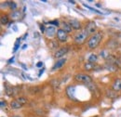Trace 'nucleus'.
<instances>
[{"label":"nucleus","instance_id":"obj_1","mask_svg":"<svg viewBox=\"0 0 121 117\" xmlns=\"http://www.w3.org/2000/svg\"><path fill=\"white\" fill-rule=\"evenodd\" d=\"M102 39H103V33H102V32L96 33L95 34H93V35L91 36V38L89 39V41H88V46H89V47H90L91 49L96 48V47L100 45Z\"/></svg>","mask_w":121,"mask_h":117},{"label":"nucleus","instance_id":"obj_2","mask_svg":"<svg viewBox=\"0 0 121 117\" xmlns=\"http://www.w3.org/2000/svg\"><path fill=\"white\" fill-rule=\"evenodd\" d=\"M89 33H88V32L86 31V30H82V31H80L79 33H77L76 35H75V39H74V41H75V43L77 45H82L85 43V41L87 40V38L89 37Z\"/></svg>","mask_w":121,"mask_h":117},{"label":"nucleus","instance_id":"obj_3","mask_svg":"<svg viewBox=\"0 0 121 117\" xmlns=\"http://www.w3.org/2000/svg\"><path fill=\"white\" fill-rule=\"evenodd\" d=\"M75 80L78 81V82H81V83H85V84H90L92 81L90 75H87L84 73H77L76 75H75Z\"/></svg>","mask_w":121,"mask_h":117},{"label":"nucleus","instance_id":"obj_4","mask_svg":"<svg viewBox=\"0 0 121 117\" xmlns=\"http://www.w3.org/2000/svg\"><path fill=\"white\" fill-rule=\"evenodd\" d=\"M56 34H57V38H58V40L60 42H62V43L66 42V40L68 38V33L65 31H63L62 29H58Z\"/></svg>","mask_w":121,"mask_h":117},{"label":"nucleus","instance_id":"obj_5","mask_svg":"<svg viewBox=\"0 0 121 117\" xmlns=\"http://www.w3.org/2000/svg\"><path fill=\"white\" fill-rule=\"evenodd\" d=\"M96 29H97V26H96V24H95L94 21H90V22L87 24V26L85 27V30L88 32L89 34L94 33L95 31H96Z\"/></svg>","mask_w":121,"mask_h":117},{"label":"nucleus","instance_id":"obj_6","mask_svg":"<svg viewBox=\"0 0 121 117\" xmlns=\"http://www.w3.org/2000/svg\"><path fill=\"white\" fill-rule=\"evenodd\" d=\"M68 51H69V47H68V46H62V47L59 48V49L56 51L55 57H56V58H60V57L64 56Z\"/></svg>","mask_w":121,"mask_h":117},{"label":"nucleus","instance_id":"obj_7","mask_svg":"<svg viewBox=\"0 0 121 117\" xmlns=\"http://www.w3.org/2000/svg\"><path fill=\"white\" fill-rule=\"evenodd\" d=\"M75 91H76V88L74 86H69L66 88V93H67L68 97L74 100H76V98H75Z\"/></svg>","mask_w":121,"mask_h":117},{"label":"nucleus","instance_id":"obj_8","mask_svg":"<svg viewBox=\"0 0 121 117\" xmlns=\"http://www.w3.org/2000/svg\"><path fill=\"white\" fill-rule=\"evenodd\" d=\"M69 23H70V25L72 26L73 29H75V30L81 29V23H80V21H79L78 20H76V19H71V20L69 21Z\"/></svg>","mask_w":121,"mask_h":117},{"label":"nucleus","instance_id":"obj_9","mask_svg":"<svg viewBox=\"0 0 121 117\" xmlns=\"http://www.w3.org/2000/svg\"><path fill=\"white\" fill-rule=\"evenodd\" d=\"M65 61H66L65 58H60V59H59V60H57V61L54 63V65H53V67H52L51 70H52V71H56V70H58V69L61 68V67L64 65Z\"/></svg>","mask_w":121,"mask_h":117},{"label":"nucleus","instance_id":"obj_10","mask_svg":"<svg viewBox=\"0 0 121 117\" xmlns=\"http://www.w3.org/2000/svg\"><path fill=\"white\" fill-rule=\"evenodd\" d=\"M112 88L115 92H117V91H120L121 90V79L120 78H117L115 80V82L113 83L112 85Z\"/></svg>","mask_w":121,"mask_h":117},{"label":"nucleus","instance_id":"obj_11","mask_svg":"<svg viewBox=\"0 0 121 117\" xmlns=\"http://www.w3.org/2000/svg\"><path fill=\"white\" fill-rule=\"evenodd\" d=\"M56 33H57V32H56V29H55V27H53V26H48V27L46 28L45 33L48 37H52V36H54V34H55Z\"/></svg>","mask_w":121,"mask_h":117},{"label":"nucleus","instance_id":"obj_12","mask_svg":"<svg viewBox=\"0 0 121 117\" xmlns=\"http://www.w3.org/2000/svg\"><path fill=\"white\" fill-rule=\"evenodd\" d=\"M84 69L86 70V71H92V70H94V69H96V65H95V63H91V62H86L85 64H84Z\"/></svg>","mask_w":121,"mask_h":117},{"label":"nucleus","instance_id":"obj_13","mask_svg":"<svg viewBox=\"0 0 121 117\" xmlns=\"http://www.w3.org/2000/svg\"><path fill=\"white\" fill-rule=\"evenodd\" d=\"M104 68H105L106 70L110 71V72H116L117 69V67L115 65V63H112V62L111 63H106Z\"/></svg>","mask_w":121,"mask_h":117},{"label":"nucleus","instance_id":"obj_14","mask_svg":"<svg viewBox=\"0 0 121 117\" xmlns=\"http://www.w3.org/2000/svg\"><path fill=\"white\" fill-rule=\"evenodd\" d=\"M61 29L63 30V31H65V32L68 33H70V32L72 31L73 28H72V26L70 25L69 22H67V21H63V22H62V28H61Z\"/></svg>","mask_w":121,"mask_h":117},{"label":"nucleus","instance_id":"obj_15","mask_svg":"<svg viewBox=\"0 0 121 117\" xmlns=\"http://www.w3.org/2000/svg\"><path fill=\"white\" fill-rule=\"evenodd\" d=\"M10 107H11V109L17 110V109H21L22 107V105L20 102H18L17 100H13V101L10 102Z\"/></svg>","mask_w":121,"mask_h":117},{"label":"nucleus","instance_id":"obj_16","mask_svg":"<svg viewBox=\"0 0 121 117\" xmlns=\"http://www.w3.org/2000/svg\"><path fill=\"white\" fill-rule=\"evenodd\" d=\"M21 17H22V12L19 11V10H15L11 13V19L12 20H19V19H21Z\"/></svg>","mask_w":121,"mask_h":117},{"label":"nucleus","instance_id":"obj_17","mask_svg":"<svg viewBox=\"0 0 121 117\" xmlns=\"http://www.w3.org/2000/svg\"><path fill=\"white\" fill-rule=\"evenodd\" d=\"M100 55L104 58H105V59L110 58V53H109V51H108L107 49H103V50L100 52Z\"/></svg>","mask_w":121,"mask_h":117},{"label":"nucleus","instance_id":"obj_18","mask_svg":"<svg viewBox=\"0 0 121 117\" xmlns=\"http://www.w3.org/2000/svg\"><path fill=\"white\" fill-rule=\"evenodd\" d=\"M97 60H98V57H97V55H95V54L90 55V57L88 58V61H89V62H91V63H96Z\"/></svg>","mask_w":121,"mask_h":117},{"label":"nucleus","instance_id":"obj_19","mask_svg":"<svg viewBox=\"0 0 121 117\" xmlns=\"http://www.w3.org/2000/svg\"><path fill=\"white\" fill-rule=\"evenodd\" d=\"M0 21H1V24L2 25H5V24H7L8 22H9V17L7 16V15H3V16H1V20H0Z\"/></svg>","mask_w":121,"mask_h":117},{"label":"nucleus","instance_id":"obj_20","mask_svg":"<svg viewBox=\"0 0 121 117\" xmlns=\"http://www.w3.org/2000/svg\"><path fill=\"white\" fill-rule=\"evenodd\" d=\"M20 42H21V38H18V39L16 40V43H15V46H14L13 52H16V51L18 50V48L20 47Z\"/></svg>","mask_w":121,"mask_h":117},{"label":"nucleus","instance_id":"obj_21","mask_svg":"<svg viewBox=\"0 0 121 117\" xmlns=\"http://www.w3.org/2000/svg\"><path fill=\"white\" fill-rule=\"evenodd\" d=\"M17 100L18 102L21 103L22 105H23V104H25V103L27 102V99H25V98H22H22H19V99H18V100Z\"/></svg>","mask_w":121,"mask_h":117},{"label":"nucleus","instance_id":"obj_22","mask_svg":"<svg viewBox=\"0 0 121 117\" xmlns=\"http://www.w3.org/2000/svg\"><path fill=\"white\" fill-rule=\"evenodd\" d=\"M9 6L12 9H16V8H17V5H16L15 2H9Z\"/></svg>","mask_w":121,"mask_h":117},{"label":"nucleus","instance_id":"obj_23","mask_svg":"<svg viewBox=\"0 0 121 117\" xmlns=\"http://www.w3.org/2000/svg\"><path fill=\"white\" fill-rule=\"evenodd\" d=\"M84 7H86L87 8H89V9H91V10H93V11H95V12H97V13H100V14H103V13H102L101 11H98L97 9H94L93 8H91V7H89V6H87L86 4H84Z\"/></svg>","mask_w":121,"mask_h":117},{"label":"nucleus","instance_id":"obj_24","mask_svg":"<svg viewBox=\"0 0 121 117\" xmlns=\"http://www.w3.org/2000/svg\"><path fill=\"white\" fill-rule=\"evenodd\" d=\"M48 23H49V24H54L55 26H58V25H59V21H58L57 20H55V21H49Z\"/></svg>","mask_w":121,"mask_h":117},{"label":"nucleus","instance_id":"obj_25","mask_svg":"<svg viewBox=\"0 0 121 117\" xmlns=\"http://www.w3.org/2000/svg\"><path fill=\"white\" fill-rule=\"evenodd\" d=\"M40 30H41V32H42V33H45V32H46L45 25H43V24H41V25H40Z\"/></svg>","mask_w":121,"mask_h":117},{"label":"nucleus","instance_id":"obj_26","mask_svg":"<svg viewBox=\"0 0 121 117\" xmlns=\"http://www.w3.org/2000/svg\"><path fill=\"white\" fill-rule=\"evenodd\" d=\"M42 66H43V62H42V61H39V62H37V64H36V67L40 68V67H42Z\"/></svg>","mask_w":121,"mask_h":117},{"label":"nucleus","instance_id":"obj_27","mask_svg":"<svg viewBox=\"0 0 121 117\" xmlns=\"http://www.w3.org/2000/svg\"><path fill=\"white\" fill-rule=\"evenodd\" d=\"M13 61H14V57H12V58H9V59L8 60V63H9V64H11Z\"/></svg>","mask_w":121,"mask_h":117},{"label":"nucleus","instance_id":"obj_28","mask_svg":"<svg viewBox=\"0 0 121 117\" xmlns=\"http://www.w3.org/2000/svg\"><path fill=\"white\" fill-rule=\"evenodd\" d=\"M6 102H4V100H1V108H4V107H6Z\"/></svg>","mask_w":121,"mask_h":117},{"label":"nucleus","instance_id":"obj_29","mask_svg":"<svg viewBox=\"0 0 121 117\" xmlns=\"http://www.w3.org/2000/svg\"><path fill=\"white\" fill-rule=\"evenodd\" d=\"M21 66H22V68H23L24 70H27V67H26V66H25V65H24L23 63H21Z\"/></svg>","mask_w":121,"mask_h":117},{"label":"nucleus","instance_id":"obj_30","mask_svg":"<svg viewBox=\"0 0 121 117\" xmlns=\"http://www.w3.org/2000/svg\"><path fill=\"white\" fill-rule=\"evenodd\" d=\"M26 47H27V45L26 44H24L23 46H22V48H23V49H24V48H26Z\"/></svg>","mask_w":121,"mask_h":117},{"label":"nucleus","instance_id":"obj_31","mask_svg":"<svg viewBox=\"0 0 121 117\" xmlns=\"http://www.w3.org/2000/svg\"><path fill=\"white\" fill-rule=\"evenodd\" d=\"M43 72H44V71H43V70H41V71H40V73H39V76H40V75H41V74H42V73H43Z\"/></svg>","mask_w":121,"mask_h":117},{"label":"nucleus","instance_id":"obj_32","mask_svg":"<svg viewBox=\"0 0 121 117\" xmlns=\"http://www.w3.org/2000/svg\"><path fill=\"white\" fill-rule=\"evenodd\" d=\"M11 117H21V116H19V115H13V116H11Z\"/></svg>","mask_w":121,"mask_h":117},{"label":"nucleus","instance_id":"obj_33","mask_svg":"<svg viewBox=\"0 0 121 117\" xmlns=\"http://www.w3.org/2000/svg\"><path fill=\"white\" fill-rule=\"evenodd\" d=\"M92 117H99V116H92Z\"/></svg>","mask_w":121,"mask_h":117}]
</instances>
